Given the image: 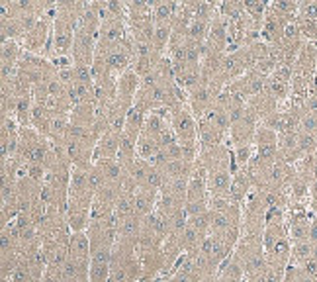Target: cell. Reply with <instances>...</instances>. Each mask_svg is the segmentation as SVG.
I'll return each mask as SVG.
<instances>
[{
  "instance_id": "6da1fadb",
  "label": "cell",
  "mask_w": 317,
  "mask_h": 282,
  "mask_svg": "<svg viewBox=\"0 0 317 282\" xmlns=\"http://www.w3.org/2000/svg\"><path fill=\"white\" fill-rule=\"evenodd\" d=\"M169 123L182 145H200L198 141V118L188 106H180L169 112Z\"/></svg>"
},
{
  "instance_id": "7a4b0ae2",
  "label": "cell",
  "mask_w": 317,
  "mask_h": 282,
  "mask_svg": "<svg viewBox=\"0 0 317 282\" xmlns=\"http://www.w3.org/2000/svg\"><path fill=\"white\" fill-rule=\"evenodd\" d=\"M219 94H221L219 90H216L214 86H210L208 82L202 81L196 88L188 90V108L200 120L202 116H206L216 106V100H218Z\"/></svg>"
},
{
  "instance_id": "3957f363",
  "label": "cell",
  "mask_w": 317,
  "mask_h": 282,
  "mask_svg": "<svg viewBox=\"0 0 317 282\" xmlns=\"http://www.w3.org/2000/svg\"><path fill=\"white\" fill-rule=\"evenodd\" d=\"M94 167L100 171V175L104 177V182L106 184H114V186L125 188V184L129 181V173H127V169L118 159L98 161V163H94Z\"/></svg>"
},
{
  "instance_id": "277c9868",
  "label": "cell",
  "mask_w": 317,
  "mask_h": 282,
  "mask_svg": "<svg viewBox=\"0 0 317 282\" xmlns=\"http://www.w3.org/2000/svg\"><path fill=\"white\" fill-rule=\"evenodd\" d=\"M231 182H233V171H231V169L208 171V190H210V198H229Z\"/></svg>"
},
{
  "instance_id": "5b68a950",
  "label": "cell",
  "mask_w": 317,
  "mask_h": 282,
  "mask_svg": "<svg viewBox=\"0 0 317 282\" xmlns=\"http://www.w3.org/2000/svg\"><path fill=\"white\" fill-rule=\"evenodd\" d=\"M206 47L212 51H219V53H227L229 49V28H227V20L218 16L212 22L210 28V36L206 41Z\"/></svg>"
},
{
  "instance_id": "8992f818",
  "label": "cell",
  "mask_w": 317,
  "mask_h": 282,
  "mask_svg": "<svg viewBox=\"0 0 317 282\" xmlns=\"http://www.w3.org/2000/svg\"><path fill=\"white\" fill-rule=\"evenodd\" d=\"M119 139H121V133H116V131L104 133L100 137V141L96 143V147H94V163L108 161V159H118Z\"/></svg>"
},
{
  "instance_id": "52a82bcc",
  "label": "cell",
  "mask_w": 317,
  "mask_h": 282,
  "mask_svg": "<svg viewBox=\"0 0 317 282\" xmlns=\"http://www.w3.org/2000/svg\"><path fill=\"white\" fill-rule=\"evenodd\" d=\"M247 108L262 121V120H266L268 116H272L274 112H278L280 110V104L272 98V96H268L264 90L260 92V94H257V96H253V98H249V102H247Z\"/></svg>"
},
{
  "instance_id": "ba28073f",
  "label": "cell",
  "mask_w": 317,
  "mask_h": 282,
  "mask_svg": "<svg viewBox=\"0 0 317 282\" xmlns=\"http://www.w3.org/2000/svg\"><path fill=\"white\" fill-rule=\"evenodd\" d=\"M141 231H143V218H139L137 214L118 222V239L121 241H131L139 245Z\"/></svg>"
},
{
  "instance_id": "9c48e42d",
  "label": "cell",
  "mask_w": 317,
  "mask_h": 282,
  "mask_svg": "<svg viewBox=\"0 0 317 282\" xmlns=\"http://www.w3.org/2000/svg\"><path fill=\"white\" fill-rule=\"evenodd\" d=\"M216 280L218 282H245V270H243L239 259L235 257V253L221 262V266L218 268Z\"/></svg>"
},
{
  "instance_id": "30bf717a",
  "label": "cell",
  "mask_w": 317,
  "mask_h": 282,
  "mask_svg": "<svg viewBox=\"0 0 317 282\" xmlns=\"http://www.w3.org/2000/svg\"><path fill=\"white\" fill-rule=\"evenodd\" d=\"M141 77L133 71V69H127L123 75H119L118 79V96L119 98H125V100H135L139 88H141Z\"/></svg>"
},
{
  "instance_id": "8fae6325",
  "label": "cell",
  "mask_w": 317,
  "mask_h": 282,
  "mask_svg": "<svg viewBox=\"0 0 317 282\" xmlns=\"http://www.w3.org/2000/svg\"><path fill=\"white\" fill-rule=\"evenodd\" d=\"M71 123L79 125V127H92L96 118H98V104L96 102H86V104H79L73 108L71 112Z\"/></svg>"
},
{
  "instance_id": "7c38bea8",
  "label": "cell",
  "mask_w": 317,
  "mask_h": 282,
  "mask_svg": "<svg viewBox=\"0 0 317 282\" xmlns=\"http://www.w3.org/2000/svg\"><path fill=\"white\" fill-rule=\"evenodd\" d=\"M92 255V245H90V237L86 231H75L71 233L69 239V257L73 259H80V261H90Z\"/></svg>"
},
{
  "instance_id": "4fadbf2b",
  "label": "cell",
  "mask_w": 317,
  "mask_h": 282,
  "mask_svg": "<svg viewBox=\"0 0 317 282\" xmlns=\"http://www.w3.org/2000/svg\"><path fill=\"white\" fill-rule=\"evenodd\" d=\"M157 200H158V192L155 190H143L139 188L133 196V204H135V214L139 218H147L153 212H157Z\"/></svg>"
},
{
  "instance_id": "5bb4252c",
  "label": "cell",
  "mask_w": 317,
  "mask_h": 282,
  "mask_svg": "<svg viewBox=\"0 0 317 282\" xmlns=\"http://www.w3.org/2000/svg\"><path fill=\"white\" fill-rule=\"evenodd\" d=\"M90 210L92 208H84V206H77L71 204L67 206V223L71 227V231H86L88 223H90Z\"/></svg>"
},
{
  "instance_id": "9a60e30c",
  "label": "cell",
  "mask_w": 317,
  "mask_h": 282,
  "mask_svg": "<svg viewBox=\"0 0 317 282\" xmlns=\"http://www.w3.org/2000/svg\"><path fill=\"white\" fill-rule=\"evenodd\" d=\"M169 127H171V123H169V118L167 116L158 114V112H151V114H147L145 127H143V133L141 135H147V137L158 141V137H161Z\"/></svg>"
},
{
  "instance_id": "2e32d148",
  "label": "cell",
  "mask_w": 317,
  "mask_h": 282,
  "mask_svg": "<svg viewBox=\"0 0 317 282\" xmlns=\"http://www.w3.org/2000/svg\"><path fill=\"white\" fill-rule=\"evenodd\" d=\"M145 120H147V114L141 112L139 108H131L127 118H125V127H123V133L129 135L131 139H139L141 133H143V127H145Z\"/></svg>"
},
{
  "instance_id": "e0dca14e",
  "label": "cell",
  "mask_w": 317,
  "mask_h": 282,
  "mask_svg": "<svg viewBox=\"0 0 317 282\" xmlns=\"http://www.w3.org/2000/svg\"><path fill=\"white\" fill-rule=\"evenodd\" d=\"M180 2H153V22L155 24H173L175 14L178 10Z\"/></svg>"
},
{
  "instance_id": "ac0fdd59",
  "label": "cell",
  "mask_w": 317,
  "mask_h": 282,
  "mask_svg": "<svg viewBox=\"0 0 317 282\" xmlns=\"http://www.w3.org/2000/svg\"><path fill=\"white\" fill-rule=\"evenodd\" d=\"M24 55V47L20 41H2V49H0V65H12L18 67L20 59Z\"/></svg>"
},
{
  "instance_id": "d6986e66",
  "label": "cell",
  "mask_w": 317,
  "mask_h": 282,
  "mask_svg": "<svg viewBox=\"0 0 317 282\" xmlns=\"http://www.w3.org/2000/svg\"><path fill=\"white\" fill-rule=\"evenodd\" d=\"M161 149L163 147L158 145V141H155V139H151L147 135H141L137 139V157L139 159H145V161L153 163L158 157V153H161Z\"/></svg>"
},
{
  "instance_id": "ffe728a7",
  "label": "cell",
  "mask_w": 317,
  "mask_h": 282,
  "mask_svg": "<svg viewBox=\"0 0 317 282\" xmlns=\"http://www.w3.org/2000/svg\"><path fill=\"white\" fill-rule=\"evenodd\" d=\"M313 253V245L311 241H297V243H292V259H290V264L292 266H303L307 262V259L311 257Z\"/></svg>"
},
{
  "instance_id": "44dd1931",
  "label": "cell",
  "mask_w": 317,
  "mask_h": 282,
  "mask_svg": "<svg viewBox=\"0 0 317 282\" xmlns=\"http://www.w3.org/2000/svg\"><path fill=\"white\" fill-rule=\"evenodd\" d=\"M218 8H219V16L225 18L227 22H235L245 14L243 2H239V0H223V2L218 4Z\"/></svg>"
},
{
  "instance_id": "7402d4cb",
  "label": "cell",
  "mask_w": 317,
  "mask_h": 282,
  "mask_svg": "<svg viewBox=\"0 0 317 282\" xmlns=\"http://www.w3.org/2000/svg\"><path fill=\"white\" fill-rule=\"evenodd\" d=\"M210 28H212V22L194 18L192 24H190V32H188V38L186 40H192L196 43H206L208 41V36H210Z\"/></svg>"
},
{
  "instance_id": "603a6c76",
  "label": "cell",
  "mask_w": 317,
  "mask_h": 282,
  "mask_svg": "<svg viewBox=\"0 0 317 282\" xmlns=\"http://www.w3.org/2000/svg\"><path fill=\"white\" fill-rule=\"evenodd\" d=\"M243 8H245V14L257 26L262 28L264 18H266V12H268V2H257V0H251V2H243Z\"/></svg>"
},
{
  "instance_id": "cb8c5ba5",
  "label": "cell",
  "mask_w": 317,
  "mask_h": 282,
  "mask_svg": "<svg viewBox=\"0 0 317 282\" xmlns=\"http://www.w3.org/2000/svg\"><path fill=\"white\" fill-rule=\"evenodd\" d=\"M276 145H278V133L260 123L255 133V147H276Z\"/></svg>"
},
{
  "instance_id": "d4e9b609",
  "label": "cell",
  "mask_w": 317,
  "mask_h": 282,
  "mask_svg": "<svg viewBox=\"0 0 317 282\" xmlns=\"http://www.w3.org/2000/svg\"><path fill=\"white\" fill-rule=\"evenodd\" d=\"M24 171H26V175H28L32 181H36L38 184H45L47 169H45L43 165H40V163H28V165L24 167Z\"/></svg>"
},
{
  "instance_id": "484cf974",
  "label": "cell",
  "mask_w": 317,
  "mask_h": 282,
  "mask_svg": "<svg viewBox=\"0 0 317 282\" xmlns=\"http://www.w3.org/2000/svg\"><path fill=\"white\" fill-rule=\"evenodd\" d=\"M297 18H305V20L317 22V2H299Z\"/></svg>"
},
{
  "instance_id": "4316f807",
  "label": "cell",
  "mask_w": 317,
  "mask_h": 282,
  "mask_svg": "<svg viewBox=\"0 0 317 282\" xmlns=\"http://www.w3.org/2000/svg\"><path fill=\"white\" fill-rule=\"evenodd\" d=\"M284 274L286 268H278V266H266L264 274H262V282H284Z\"/></svg>"
},
{
  "instance_id": "83f0119b",
  "label": "cell",
  "mask_w": 317,
  "mask_h": 282,
  "mask_svg": "<svg viewBox=\"0 0 317 282\" xmlns=\"http://www.w3.org/2000/svg\"><path fill=\"white\" fill-rule=\"evenodd\" d=\"M151 282H167V278H165V276H157V278H153Z\"/></svg>"
}]
</instances>
